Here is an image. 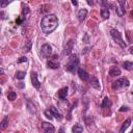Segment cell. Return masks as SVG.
Returning a JSON list of instances; mask_svg holds the SVG:
<instances>
[{
	"label": "cell",
	"instance_id": "6da1fadb",
	"mask_svg": "<svg viewBox=\"0 0 133 133\" xmlns=\"http://www.w3.org/2000/svg\"><path fill=\"white\" fill-rule=\"evenodd\" d=\"M58 26V19L55 15H47L41 21V28L42 31L46 34L52 33Z\"/></svg>",
	"mask_w": 133,
	"mask_h": 133
},
{
	"label": "cell",
	"instance_id": "7a4b0ae2",
	"mask_svg": "<svg viewBox=\"0 0 133 133\" xmlns=\"http://www.w3.org/2000/svg\"><path fill=\"white\" fill-rule=\"evenodd\" d=\"M129 84H130L129 80H128L126 77H122V78L117 79L116 81H114V82L112 83L111 87H112V89H114V90H119V89H123V88H125V87H128Z\"/></svg>",
	"mask_w": 133,
	"mask_h": 133
},
{
	"label": "cell",
	"instance_id": "3957f363",
	"mask_svg": "<svg viewBox=\"0 0 133 133\" xmlns=\"http://www.w3.org/2000/svg\"><path fill=\"white\" fill-rule=\"evenodd\" d=\"M78 64H79V58L77 55H72L71 58H70V61L65 64V70L68 72H74L77 68H78Z\"/></svg>",
	"mask_w": 133,
	"mask_h": 133
},
{
	"label": "cell",
	"instance_id": "277c9868",
	"mask_svg": "<svg viewBox=\"0 0 133 133\" xmlns=\"http://www.w3.org/2000/svg\"><path fill=\"white\" fill-rule=\"evenodd\" d=\"M110 35L111 37L113 38L114 42H116V44H118L122 48H126V43L123 41V37H122V34L118 30L116 29H111L110 30Z\"/></svg>",
	"mask_w": 133,
	"mask_h": 133
},
{
	"label": "cell",
	"instance_id": "5b68a950",
	"mask_svg": "<svg viewBox=\"0 0 133 133\" xmlns=\"http://www.w3.org/2000/svg\"><path fill=\"white\" fill-rule=\"evenodd\" d=\"M42 130L46 133H53L55 131V128L49 122H42Z\"/></svg>",
	"mask_w": 133,
	"mask_h": 133
},
{
	"label": "cell",
	"instance_id": "8992f818",
	"mask_svg": "<svg viewBox=\"0 0 133 133\" xmlns=\"http://www.w3.org/2000/svg\"><path fill=\"white\" fill-rule=\"evenodd\" d=\"M41 52L45 57H48L52 54V47L49 44H44L41 48Z\"/></svg>",
	"mask_w": 133,
	"mask_h": 133
},
{
	"label": "cell",
	"instance_id": "52a82bcc",
	"mask_svg": "<svg viewBox=\"0 0 133 133\" xmlns=\"http://www.w3.org/2000/svg\"><path fill=\"white\" fill-rule=\"evenodd\" d=\"M31 82H32V85L35 87V88H39L41 87V83L37 79V73L36 72H31Z\"/></svg>",
	"mask_w": 133,
	"mask_h": 133
},
{
	"label": "cell",
	"instance_id": "ba28073f",
	"mask_svg": "<svg viewBox=\"0 0 133 133\" xmlns=\"http://www.w3.org/2000/svg\"><path fill=\"white\" fill-rule=\"evenodd\" d=\"M78 75H79V78L83 81H86L88 78H89V75L88 73L83 69V68H79L78 69Z\"/></svg>",
	"mask_w": 133,
	"mask_h": 133
},
{
	"label": "cell",
	"instance_id": "9c48e42d",
	"mask_svg": "<svg viewBox=\"0 0 133 133\" xmlns=\"http://www.w3.org/2000/svg\"><path fill=\"white\" fill-rule=\"evenodd\" d=\"M86 16H87V10H86L85 8H81V9L78 11V14H77V18H78V20H79L80 22H82V21L86 18Z\"/></svg>",
	"mask_w": 133,
	"mask_h": 133
},
{
	"label": "cell",
	"instance_id": "30bf717a",
	"mask_svg": "<svg viewBox=\"0 0 133 133\" xmlns=\"http://www.w3.org/2000/svg\"><path fill=\"white\" fill-rule=\"evenodd\" d=\"M109 75H110L111 77L119 76V75H121V70H119L117 66H111L110 70H109Z\"/></svg>",
	"mask_w": 133,
	"mask_h": 133
},
{
	"label": "cell",
	"instance_id": "8fae6325",
	"mask_svg": "<svg viewBox=\"0 0 133 133\" xmlns=\"http://www.w3.org/2000/svg\"><path fill=\"white\" fill-rule=\"evenodd\" d=\"M73 49V41H69L65 44V48H64V55H70Z\"/></svg>",
	"mask_w": 133,
	"mask_h": 133
},
{
	"label": "cell",
	"instance_id": "7c38bea8",
	"mask_svg": "<svg viewBox=\"0 0 133 133\" xmlns=\"http://www.w3.org/2000/svg\"><path fill=\"white\" fill-rule=\"evenodd\" d=\"M50 110L52 111V113H53V115H54V117L55 118H57V119H61L62 118V115H61V113L54 107V106H51L50 107Z\"/></svg>",
	"mask_w": 133,
	"mask_h": 133
},
{
	"label": "cell",
	"instance_id": "4fadbf2b",
	"mask_svg": "<svg viewBox=\"0 0 133 133\" xmlns=\"http://www.w3.org/2000/svg\"><path fill=\"white\" fill-rule=\"evenodd\" d=\"M89 82H90L91 87H94L96 89H100V83H99V80L96 77H91V79H90Z\"/></svg>",
	"mask_w": 133,
	"mask_h": 133
},
{
	"label": "cell",
	"instance_id": "5bb4252c",
	"mask_svg": "<svg viewBox=\"0 0 133 133\" xmlns=\"http://www.w3.org/2000/svg\"><path fill=\"white\" fill-rule=\"evenodd\" d=\"M66 96H68V87H63V88H61V89L58 91V97H59V99L64 100V99L66 98Z\"/></svg>",
	"mask_w": 133,
	"mask_h": 133
},
{
	"label": "cell",
	"instance_id": "9a60e30c",
	"mask_svg": "<svg viewBox=\"0 0 133 133\" xmlns=\"http://www.w3.org/2000/svg\"><path fill=\"white\" fill-rule=\"evenodd\" d=\"M130 124H131V118H127V119L124 122L123 126L121 127V129H119V132H121V133L125 132V131L128 129V127H129V125H130Z\"/></svg>",
	"mask_w": 133,
	"mask_h": 133
},
{
	"label": "cell",
	"instance_id": "2e32d148",
	"mask_svg": "<svg viewBox=\"0 0 133 133\" xmlns=\"http://www.w3.org/2000/svg\"><path fill=\"white\" fill-rule=\"evenodd\" d=\"M109 15H110V12H109L108 7H102V9H101V17L103 19H108Z\"/></svg>",
	"mask_w": 133,
	"mask_h": 133
},
{
	"label": "cell",
	"instance_id": "e0dca14e",
	"mask_svg": "<svg viewBox=\"0 0 133 133\" xmlns=\"http://www.w3.org/2000/svg\"><path fill=\"white\" fill-rule=\"evenodd\" d=\"M47 65L50 69H57V68H59V62L55 61V60H48Z\"/></svg>",
	"mask_w": 133,
	"mask_h": 133
},
{
	"label": "cell",
	"instance_id": "ac0fdd59",
	"mask_svg": "<svg viewBox=\"0 0 133 133\" xmlns=\"http://www.w3.org/2000/svg\"><path fill=\"white\" fill-rule=\"evenodd\" d=\"M82 131H83V127H82L81 125H79V124L75 125V126L72 128V132H74V133H80V132H82Z\"/></svg>",
	"mask_w": 133,
	"mask_h": 133
},
{
	"label": "cell",
	"instance_id": "d6986e66",
	"mask_svg": "<svg viewBox=\"0 0 133 133\" xmlns=\"http://www.w3.org/2000/svg\"><path fill=\"white\" fill-rule=\"evenodd\" d=\"M7 124H8V116L6 115V116H4V118L1 121L0 129H1V130H4V129H5V127L7 126Z\"/></svg>",
	"mask_w": 133,
	"mask_h": 133
},
{
	"label": "cell",
	"instance_id": "ffe728a7",
	"mask_svg": "<svg viewBox=\"0 0 133 133\" xmlns=\"http://www.w3.org/2000/svg\"><path fill=\"white\" fill-rule=\"evenodd\" d=\"M123 66L125 70H128V71H131L133 69V62L132 61H125L123 63Z\"/></svg>",
	"mask_w": 133,
	"mask_h": 133
},
{
	"label": "cell",
	"instance_id": "44dd1931",
	"mask_svg": "<svg viewBox=\"0 0 133 133\" xmlns=\"http://www.w3.org/2000/svg\"><path fill=\"white\" fill-rule=\"evenodd\" d=\"M25 75H26L25 72H23V71H18V72L16 73V78L19 79V80H22V79L25 78Z\"/></svg>",
	"mask_w": 133,
	"mask_h": 133
},
{
	"label": "cell",
	"instance_id": "7402d4cb",
	"mask_svg": "<svg viewBox=\"0 0 133 133\" xmlns=\"http://www.w3.org/2000/svg\"><path fill=\"white\" fill-rule=\"evenodd\" d=\"M109 105H110V100H109L108 97H105L104 100H103V102H102V104H101V106H102L103 108H106V107H108Z\"/></svg>",
	"mask_w": 133,
	"mask_h": 133
},
{
	"label": "cell",
	"instance_id": "603a6c76",
	"mask_svg": "<svg viewBox=\"0 0 133 133\" xmlns=\"http://www.w3.org/2000/svg\"><path fill=\"white\" fill-rule=\"evenodd\" d=\"M7 98H8L9 101H14V100H16V98H17V94H16L15 91H9L8 95H7Z\"/></svg>",
	"mask_w": 133,
	"mask_h": 133
},
{
	"label": "cell",
	"instance_id": "cb8c5ba5",
	"mask_svg": "<svg viewBox=\"0 0 133 133\" xmlns=\"http://www.w3.org/2000/svg\"><path fill=\"white\" fill-rule=\"evenodd\" d=\"M45 115H46V117H48V118H50V119H52L53 117H54V115H53V113H52V111L50 110V108L49 109H47V110H45Z\"/></svg>",
	"mask_w": 133,
	"mask_h": 133
},
{
	"label": "cell",
	"instance_id": "d4e9b609",
	"mask_svg": "<svg viewBox=\"0 0 133 133\" xmlns=\"http://www.w3.org/2000/svg\"><path fill=\"white\" fill-rule=\"evenodd\" d=\"M117 2L119 4V8L123 11H125V3H126V0H117Z\"/></svg>",
	"mask_w": 133,
	"mask_h": 133
},
{
	"label": "cell",
	"instance_id": "484cf974",
	"mask_svg": "<svg viewBox=\"0 0 133 133\" xmlns=\"http://www.w3.org/2000/svg\"><path fill=\"white\" fill-rule=\"evenodd\" d=\"M27 106H28V109H29V111H30L31 113H35V108H34V106L31 105V103H30L29 101L27 102Z\"/></svg>",
	"mask_w": 133,
	"mask_h": 133
},
{
	"label": "cell",
	"instance_id": "4316f807",
	"mask_svg": "<svg viewBox=\"0 0 133 133\" xmlns=\"http://www.w3.org/2000/svg\"><path fill=\"white\" fill-rule=\"evenodd\" d=\"M30 48H31V42H28L27 46L24 47V51L25 52H28V51H30Z\"/></svg>",
	"mask_w": 133,
	"mask_h": 133
},
{
	"label": "cell",
	"instance_id": "83f0119b",
	"mask_svg": "<svg viewBox=\"0 0 133 133\" xmlns=\"http://www.w3.org/2000/svg\"><path fill=\"white\" fill-rule=\"evenodd\" d=\"M8 2H9V0H1V7L4 8L8 4Z\"/></svg>",
	"mask_w": 133,
	"mask_h": 133
},
{
	"label": "cell",
	"instance_id": "f1b7e54d",
	"mask_svg": "<svg viewBox=\"0 0 133 133\" xmlns=\"http://www.w3.org/2000/svg\"><path fill=\"white\" fill-rule=\"evenodd\" d=\"M26 61H27V58H26V57H24V56H23V57H21V58L18 60V62H19V63H22V62H26Z\"/></svg>",
	"mask_w": 133,
	"mask_h": 133
},
{
	"label": "cell",
	"instance_id": "f546056e",
	"mask_svg": "<svg viewBox=\"0 0 133 133\" xmlns=\"http://www.w3.org/2000/svg\"><path fill=\"white\" fill-rule=\"evenodd\" d=\"M24 85H25V84H24L23 82H19V83H18V87H19V88H23Z\"/></svg>",
	"mask_w": 133,
	"mask_h": 133
},
{
	"label": "cell",
	"instance_id": "4dcf8cb0",
	"mask_svg": "<svg viewBox=\"0 0 133 133\" xmlns=\"http://www.w3.org/2000/svg\"><path fill=\"white\" fill-rule=\"evenodd\" d=\"M86 2H87V4L90 5V6L94 5V0H86Z\"/></svg>",
	"mask_w": 133,
	"mask_h": 133
},
{
	"label": "cell",
	"instance_id": "1f68e13d",
	"mask_svg": "<svg viewBox=\"0 0 133 133\" xmlns=\"http://www.w3.org/2000/svg\"><path fill=\"white\" fill-rule=\"evenodd\" d=\"M128 110V107H126V106H123L121 109H119V111H127Z\"/></svg>",
	"mask_w": 133,
	"mask_h": 133
},
{
	"label": "cell",
	"instance_id": "d6a6232c",
	"mask_svg": "<svg viewBox=\"0 0 133 133\" xmlns=\"http://www.w3.org/2000/svg\"><path fill=\"white\" fill-rule=\"evenodd\" d=\"M72 3H73V5H75V6H76V5H77V4H78V3H77V1H76V0H72Z\"/></svg>",
	"mask_w": 133,
	"mask_h": 133
},
{
	"label": "cell",
	"instance_id": "836d02e7",
	"mask_svg": "<svg viewBox=\"0 0 133 133\" xmlns=\"http://www.w3.org/2000/svg\"><path fill=\"white\" fill-rule=\"evenodd\" d=\"M87 52H88V48H85V49H84V51H83L82 53H84V54H85V53H87Z\"/></svg>",
	"mask_w": 133,
	"mask_h": 133
},
{
	"label": "cell",
	"instance_id": "e575fe53",
	"mask_svg": "<svg viewBox=\"0 0 133 133\" xmlns=\"http://www.w3.org/2000/svg\"><path fill=\"white\" fill-rule=\"evenodd\" d=\"M130 53H132V54H133V46L130 48Z\"/></svg>",
	"mask_w": 133,
	"mask_h": 133
},
{
	"label": "cell",
	"instance_id": "d590c367",
	"mask_svg": "<svg viewBox=\"0 0 133 133\" xmlns=\"http://www.w3.org/2000/svg\"><path fill=\"white\" fill-rule=\"evenodd\" d=\"M132 17H133V11H132Z\"/></svg>",
	"mask_w": 133,
	"mask_h": 133
},
{
	"label": "cell",
	"instance_id": "8d00e7d4",
	"mask_svg": "<svg viewBox=\"0 0 133 133\" xmlns=\"http://www.w3.org/2000/svg\"><path fill=\"white\" fill-rule=\"evenodd\" d=\"M131 132H132V133H133V129H132V131H131Z\"/></svg>",
	"mask_w": 133,
	"mask_h": 133
}]
</instances>
